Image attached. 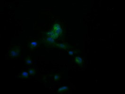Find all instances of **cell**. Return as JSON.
Masks as SVG:
<instances>
[{
	"instance_id": "obj_1",
	"label": "cell",
	"mask_w": 125,
	"mask_h": 94,
	"mask_svg": "<svg viewBox=\"0 0 125 94\" xmlns=\"http://www.w3.org/2000/svg\"><path fill=\"white\" fill-rule=\"evenodd\" d=\"M51 30L54 31V33L59 38L60 40L64 39L66 34V27L60 23L55 22L51 24Z\"/></svg>"
},
{
	"instance_id": "obj_2",
	"label": "cell",
	"mask_w": 125,
	"mask_h": 94,
	"mask_svg": "<svg viewBox=\"0 0 125 94\" xmlns=\"http://www.w3.org/2000/svg\"><path fill=\"white\" fill-rule=\"evenodd\" d=\"M56 43H57V42L53 38L43 34L41 43L43 44L46 47L50 48L53 47L54 44Z\"/></svg>"
},
{
	"instance_id": "obj_3",
	"label": "cell",
	"mask_w": 125,
	"mask_h": 94,
	"mask_svg": "<svg viewBox=\"0 0 125 94\" xmlns=\"http://www.w3.org/2000/svg\"><path fill=\"white\" fill-rule=\"evenodd\" d=\"M21 56V49L18 46L11 47L9 52V56L11 58H16Z\"/></svg>"
},
{
	"instance_id": "obj_4",
	"label": "cell",
	"mask_w": 125,
	"mask_h": 94,
	"mask_svg": "<svg viewBox=\"0 0 125 94\" xmlns=\"http://www.w3.org/2000/svg\"><path fill=\"white\" fill-rule=\"evenodd\" d=\"M53 47H56L60 49H63L65 50H70L73 48L74 47L71 45L69 44L68 43H56L54 44Z\"/></svg>"
},
{
	"instance_id": "obj_5",
	"label": "cell",
	"mask_w": 125,
	"mask_h": 94,
	"mask_svg": "<svg viewBox=\"0 0 125 94\" xmlns=\"http://www.w3.org/2000/svg\"><path fill=\"white\" fill-rule=\"evenodd\" d=\"M41 43H42V39L37 40L36 41L28 43L27 44V47L30 49H35Z\"/></svg>"
},
{
	"instance_id": "obj_6",
	"label": "cell",
	"mask_w": 125,
	"mask_h": 94,
	"mask_svg": "<svg viewBox=\"0 0 125 94\" xmlns=\"http://www.w3.org/2000/svg\"><path fill=\"white\" fill-rule=\"evenodd\" d=\"M43 35L51 37L54 39L55 40H59V37L57 36V35L54 33V32L52 30H50L48 31L45 32L43 34Z\"/></svg>"
},
{
	"instance_id": "obj_7",
	"label": "cell",
	"mask_w": 125,
	"mask_h": 94,
	"mask_svg": "<svg viewBox=\"0 0 125 94\" xmlns=\"http://www.w3.org/2000/svg\"><path fill=\"white\" fill-rule=\"evenodd\" d=\"M74 62L81 67H83L84 61L83 58L80 56H76L74 58Z\"/></svg>"
},
{
	"instance_id": "obj_8",
	"label": "cell",
	"mask_w": 125,
	"mask_h": 94,
	"mask_svg": "<svg viewBox=\"0 0 125 94\" xmlns=\"http://www.w3.org/2000/svg\"><path fill=\"white\" fill-rule=\"evenodd\" d=\"M69 89V87L68 86H64L61 87L60 88H59L57 91L58 93H65L67 92Z\"/></svg>"
},
{
	"instance_id": "obj_9",
	"label": "cell",
	"mask_w": 125,
	"mask_h": 94,
	"mask_svg": "<svg viewBox=\"0 0 125 94\" xmlns=\"http://www.w3.org/2000/svg\"><path fill=\"white\" fill-rule=\"evenodd\" d=\"M29 73L27 72H23L20 74L18 76V78L22 79H27L29 78Z\"/></svg>"
},
{
	"instance_id": "obj_10",
	"label": "cell",
	"mask_w": 125,
	"mask_h": 94,
	"mask_svg": "<svg viewBox=\"0 0 125 94\" xmlns=\"http://www.w3.org/2000/svg\"><path fill=\"white\" fill-rule=\"evenodd\" d=\"M69 55L70 56H72L73 55H76V54H79L81 53L80 50L79 49H76L74 50H72V51H69L68 52Z\"/></svg>"
},
{
	"instance_id": "obj_11",
	"label": "cell",
	"mask_w": 125,
	"mask_h": 94,
	"mask_svg": "<svg viewBox=\"0 0 125 94\" xmlns=\"http://www.w3.org/2000/svg\"><path fill=\"white\" fill-rule=\"evenodd\" d=\"M51 76L53 78L54 80V81H59L61 78V76L59 74H55V73H53Z\"/></svg>"
},
{
	"instance_id": "obj_12",
	"label": "cell",
	"mask_w": 125,
	"mask_h": 94,
	"mask_svg": "<svg viewBox=\"0 0 125 94\" xmlns=\"http://www.w3.org/2000/svg\"><path fill=\"white\" fill-rule=\"evenodd\" d=\"M24 60H25V63L27 65L30 66L32 64V61L31 56H27L25 58Z\"/></svg>"
},
{
	"instance_id": "obj_13",
	"label": "cell",
	"mask_w": 125,
	"mask_h": 94,
	"mask_svg": "<svg viewBox=\"0 0 125 94\" xmlns=\"http://www.w3.org/2000/svg\"><path fill=\"white\" fill-rule=\"evenodd\" d=\"M28 73H29V75H35L36 74V69L33 68H31L28 70Z\"/></svg>"
}]
</instances>
